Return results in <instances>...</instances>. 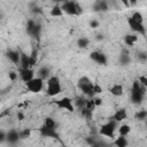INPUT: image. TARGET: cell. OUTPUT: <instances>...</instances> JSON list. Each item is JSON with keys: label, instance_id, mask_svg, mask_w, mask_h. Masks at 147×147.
Instances as JSON below:
<instances>
[{"label": "cell", "instance_id": "cell-4", "mask_svg": "<svg viewBox=\"0 0 147 147\" xmlns=\"http://www.w3.org/2000/svg\"><path fill=\"white\" fill-rule=\"evenodd\" d=\"M117 121H115L114 118H110L107 123L102 124L99 129V133L101 136H105L107 138H114L115 134V130L117 129Z\"/></svg>", "mask_w": 147, "mask_h": 147}, {"label": "cell", "instance_id": "cell-27", "mask_svg": "<svg viewBox=\"0 0 147 147\" xmlns=\"http://www.w3.org/2000/svg\"><path fill=\"white\" fill-rule=\"evenodd\" d=\"M92 113H93V110H90V109H87L86 107H84V108L80 109L82 116H83L84 118H86V119H91V118H92Z\"/></svg>", "mask_w": 147, "mask_h": 147}, {"label": "cell", "instance_id": "cell-25", "mask_svg": "<svg viewBox=\"0 0 147 147\" xmlns=\"http://www.w3.org/2000/svg\"><path fill=\"white\" fill-rule=\"evenodd\" d=\"M44 125L47 126V127H51V129H56V127H57L56 122H55L52 117H46V118L44 119Z\"/></svg>", "mask_w": 147, "mask_h": 147}, {"label": "cell", "instance_id": "cell-2", "mask_svg": "<svg viewBox=\"0 0 147 147\" xmlns=\"http://www.w3.org/2000/svg\"><path fill=\"white\" fill-rule=\"evenodd\" d=\"M61 82L59 79V77L56 76H51L49 78H47L46 82V93L48 96H55L57 94L61 93Z\"/></svg>", "mask_w": 147, "mask_h": 147}, {"label": "cell", "instance_id": "cell-37", "mask_svg": "<svg viewBox=\"0 0 147 147\" xmlns=\"http://www.w3.org/2000/svg\"><path fill=\"white\" fill-rule=\"evenodd\" d=\"M138 57L140 59V60H147V54H145V53H140L139 55H138Z\"/></svg>", "mask_w": 147, "mask_h": 147}, {"label": "cell", "instance_id": "cell-29", "mask_svg": "<svg viewBox=\"0 0 147 147\" xmlns=\"http://www.w3.org/2000/svg\"><path fill=\"white\" fill-rule=\"evenodd\" d=\"M85 107H86L87 109H90V110H94V108L96 107V106H95V102H94V98H88V99L86 100Z\"/></svg>", "mask_w": 147, "mask_h": 147}, {"label": "cell", "instance_id": "cell-24", "mask_svg": "<svg viewBox=\"0 0 147 147\" xmlns=\"http://www.w3.org/2000/svg\"><path fill=\"white\" fill-rule=\"evenodd\" d=\"M88 45H90V39L86 37H82L77 40V46L79 48H86Z\"/></svg>", "mask_w": 147, "mask_h": 147}, {"label": "cell", "instance_id": "cell-39", "mask_svg": "<svg viewBox=\"0 0 147 147\" xmlns=\"http://www.w3.org/2000/svg\"><path fill=\"white\" fill-rule=\"evenodd\" d=\"M125 6H129V0H121Z\"/></svg>", "mask_w": 147, "mask_h": 147}, {"label": "cell", "instance_id": "cell-33", "mask_svg": "<svg viewBox=\"0 0 147 147\" xmlns=\"http://www.w3.org/2000/svg\"><path fill=\"white\" fill-rule=\"evenodd\" d=\"M138 80L140 82V84H142L144 86L147 87V76H140V77L138 78Z\"/></svg>", "mask_w": 147, "mask_h": 147}, {"label": "cell", "instance_id": "cell-12", "mask_svg": "<svg viewBox=\"0 0 147 147\" xmlns=\"http://www.w3.org/2000/svg\"><path fill=\"white\" fill-rule=\"evenodd\" d=\"M21 139V134H20V131L15 130V129H11L7 132V137H6V140L10 144V145H15L16 142H18V140Z\"/></svg>", "mask_w": 147, "mask_h": 147}, {"label": "cell", "instance_id": "cell-16", "mask_svg": "<svg viewBox=\"0 0 147 147\" xmlns=\"http://www.w3.org/2000/svg\"><path fill=\"white\" fill-rule=\"evenodd\" d=\"M126 117H127L126 109H125V108H119V109H117V110L115 111V114L113 115V117H111V118H114L115 121H117V122L119 123V122H122V121L126 119Z\"/></svg>", "mask_w": 147, "mask_h": 147}, {"label": "cell", "instance_id": "cell-28", "mask_svg": "<svg viewBox=\"0 0 147 147\" xmlns=\"http://www.w3.org/2000/svg\"><path fill=\"white\" fill-rule=\"evenodd\" d=\"M131 17H132L134 21H137V22L144 23V16H142V14H141L140 11H134V13L131 15Z\"/></svg>", "mask_w": 147, "mask_h": 147}, {"label": "cell", "instance_id": "cell-26", "mask_svg": "<svg viewBox=\"0 0 147 147\" xmlns=\"http://www.w3.org/2000/svg\"><path fill=\"white\" fill-rule=\"evenodd\" d=\"M134 118L137 121H145L147 118V110H139L136 113Z\"/></svg>", "mask_w": 147, "mask_h": 147}, {"label": "cell", "instance_id": "cell-6", "mask_svg": "<svg viewBox=\"0 0 147 147\" xmlns=\"http://www.w3.org/2000/svg\"><path fill=\"white\" fill-rule=\"evenodd\" d=\"M44 80L45 79H42L41 77H38V76L34 77V78H32L31 80H29L28 83H25L28 91H30L31 93H38V92H40L42 90V87H44Z\"/></svg>", "mask_w": 147, "mask_h": 147}, {"label": "cell", "instance_id": "cell-41", "mask_svg": "<svg viewBox=\"0 0 147 147\" xmlns=\"http://www.w3.org/2000/svg\"><path fill=\"white\" fill-rule=\"evenodd\" d=\"M52 1H55V2H61V1H62V2H63V1H65V0H52Z\"/></svg>", "mask_w": 147, "mask_h": 147}, {"label": "cell", "instance_id": "cell-11", "mask_svg": "<svg viewBox=\"0 0 147 147\" xmlns=\"http://www.w3.org/2000/svg\"><path fill=\"white\" fill-rule=\"evenodd\" d=\"M40 134L44 137V138H54V139H59V134L56 132V129H51V127H47L45 125H42L40 127Z\"/></svg>", "mask_w": 147, "mask_h": 147}, {"label": "cell", "instance_id": "cell-35", "mask_svg": "<svg viewBox=\"0 0 147 147\" xmlns=\"http://www.w3.org/2000/svg\"><path fill=\"white\" fill-rule=\"evenodd\" d=\"M93 98H94V102H95V106L96 107H99V106L102 105V99L101 98H99V96H93Z\"/></svg>", "mask_w": 147, "mask_h": 147}, {"label": "cell", "instance_id": "cell-23", "mask_svg": "<svg viewBox=\"0 0 147 147\" xmlns=\"http://www.w3.org/2000/svg\"><path fill=\"white\" fill-rule=\"evenodd\" d=\"M130 132H131L130 125H127V124L119 125V127H118V133H119V136H125V137H126Z\"/></svg>", "mask_w": 147, "mask_h": 147}, {"label": "cell", "instance_id": "cell-20", "mask_svg": "<svg viewBox=\"0 0 147 147\" xmlns=\"http://www.w3.org/2000/svg\"><path fill=\"white\" fill-rule=\"evenodd\" d=\"M49 14H51V16H53V17H61V16L63 15V10H62L61 5H55L54 7H52Z\"/></svg>", "mask_w": 147, "mask_h": 147}, {"label": "cell", "instance_id": "cell-22", "mask_svg": "<svg viewBox=\"0 0 147 147\" xmlns=\"http://www.w3.org/2000/svg\"><path fill=\"white\" fill-rule=\"evenodd\" d=\"M38 77H41L42 79L49 78V68H47V67H41V68L38 70Z\"/></svg>", "mask_w": 147, "mask_h": 147}, {"label": "cell", "instance_id": "cell-34", "mask_svg": "<svg viewBox=\"0 0 147 147\" xmlns=\"http://www.w3.org/2000/svg\"><path fill=\"white\" fill-rule=\"evenodd\" d=\"M94 93H95V94L102 93V87H101L100 85H98V84H94Z\"/></svg>", "mask_w": 147, "mask_h": 147}, {"label": "cell", "instance_id": "cell-13", "mask_svg": "<svg viewBox=\"0 0 147 147\" xmlns=\"http://www.w3.org/2000/svg\"><path fill=\"white\" fill-rule=\"evenodd\" d=\"M7 57L9 59V61H11L14 64H20L21 61V52L18 51H14V49H9L7 52Z\"/></svg>", "mask_w": 147, "mask_h": 147}, {"label": "cell", "instance_id": "cell-21", "mask_svg": "<svg viewBox=\"0 0 147 147\" xmlns=\"http://www.w3.org/2000/svg\"><path fill=\"white\" fill-rule=\"evenodd\" d=\"M86 98H84L83 95L82 96H76L75 99H74V105L78 108V109H82V108H84L85 107V105H86Z\"/></svg>", "mask_w": 147, "mask_h": 147}, {"label": "cell", "instance_id": "cell-19", "mask_svg": "<svg viewBox=\"0 0 147 147\" xmlns=\"http://www.w3.org/2000/svg\"><path fill=\"white\" fill-rule=\"evenodd\" d=\"M113 145H115V146H117V147H126V146L129 145V141L126 140L125 136H118V137L114 140Z\"/></svg>", "mask_w": 147, "mask_h": 147}, {"label": "cell", "instance_id": "cell-14", "mask_svg": "<svg viewBox=\"0 0 147 147\" xmlns=\"http://www.w3.org/2000/svg\"><path fill=\"white\" fill-rule=\"evenodd\" d=\"M93 10L94 11H99V13H103L108 10V5L106 2V0H96L93 5Z\"/></svg>", "mask_w": 147, "mask_h": 147}, {"label": "cell", "instance_id": "cell-5", "mask_svg": "<svg viewBox=\"0 0 147 147\" xmlns=\"http://www.w3.org/2000/svg\"><path fill=\"white\" fill-rule=\"evenodd\" d=\"M61 7H62L63 13H65L68 15H75V16H77V15H80L82 11H83L82 7L77 2H75V1H67L65 0V1L62 2Z\"/></svg>", "mask_w": 147, "mask_h": 147}, {"label": "cell", "instance_id": "cell-15", "mask_svg": "<svg viewBox=\"0 0 147 147\" xmlns=\"http://www.w3.org/2000/svg\"><path fill=\"white\" fill-rule=\"evenodd\" d=\"M138 41V33H127L124 36V42L126 46L132 47Z\"/></svg>", "mask_w": 147, "mask_h": 147}, {"label": "cell", "instance_id": "cell-10", "mask_svg": "<svg viewBox=\"0 0 147 147\" xmlns=\"http://www.w3.org/2000/svg\"><path fill=\"white\" fill-rule=\"evenodd\" d=\"M18 76H20V78H21L24 83H28L29 80H31L32 78H34V71H33L31 68H28V69L20 68V70H18Z\"/></svg>", "mask_w": 147, "mask_h": 147}, {"label": "cell", "instance_id": "cell-17", "mask_svg": "<svg viewBox=\"0 0 147 147\" xmlns=\"http://www.w3.org/2000/svg\"><path fill=\"white\" fill-rule=\"evenodd\" d=\"M109 92L114 95V96H121L124 93V87L122 84H114L109 87Z\"/></svg>", "mask_w": 147, "mask_h": 147}, {"label": "cell", "instance_id": "cell-7", "mask_svg": "<svg viewBox=\"0 0 147 147\" xmlns=\"http://www.w3.org/2000/svg\"><path fill=\"white\" fill-rule=\"evenodd\" d=\"M54 103L59 109H64V110H68L70 113H72L75 110L74 100L71 98H69V96H64V98H61L59 100H55Z\"/></svg>", "mask_w": 147, "mask_h": 147}, {"label": "cell", "instance_id": "cell-42", "mask_svg": "<svg viewBox=\"0 0 147 147\" xmlns=\"http://www.w3.org/2000/svg\"><path fill=\"white\" fill-rule=\"evenodd\" d=\"M145 122H146V126H147V118H146V119H145Z\"/></svg>", "mask_w": 147, "mask_h": 147}, {"label": "cell", "instance_id": "cell-31", "mask_svg": "<svg viewBox=\"0 0 147 147\" xmlns=\"http://www.w3.org/2000/svg\"><path fill=\"white\" fill-rule=\"evenodd\" d=\"M20 134H21V139H26L30 137L31 134V130L30 129H25L23 131H20Z\"/></svg>", "mask_w": 147, "mask_h": 147}, {"label": "cell", "instance_id": "cell-38", "mask_svg": "<svg viewBox=\"0 0 147 147\" xmlns=\"http://www.w3.org/2000/svg\"><path fill=\"white\" fill-rule=\"evenodd\" d=\"M17 118H18V121H23L24 119V114L22 111H18L17 113Z\"/></svg>", "mask_w": 147, "mask_h": 147}, {"label": "cell", "instance_id": "cell-3", "mask_svg": "<svg viewBox=\"0 0 147 147\" xmlns=\"http://www.w3.org/2000/svg\"><path fill=\"white\" fill-rule=\"evenodd\" d=\"M78 88L80 90V92L87 96V98H93L95 95L94 93V83H92L86 76H83L78 79Z\"/></svg>", "mask_w": 147, "mask_h": 147}, {"label": "cell", "instance_id": "cell-9", "mask_svg": "<svg viewBox=\"0 0 147 147\" xmlns=\"http://www.w3.org/2000/svg\"><path fill=\"white\" fill-rule=\"evenodd\" d=\"M90 59H91L92 61H94L95 63H98V64H101V65L107 64V56H106V54H103L102 52H99V51H93V52H91Z\"/></svg>", "mask_w": 147, "mask_h": 147}, {"label": "cell", "instance_id": "cell-30", "mask_svg": "<svg viewBox=\"0 0 147 147\" xmlns=\"http://www.w3.org/2000/svg\"><path fill=\"white\" fill-rule=\"evenodd\" d=\"M119 61H121V63L124 65V64H127L129 62H130V56H129V54H126V53H123V54H121V56H119Z\"/></svg>", "mask_w": 147, "mask_h": 147}, {"label": "cell", "instance_id": "cell-1", "mask_svg": "<svg viewBox=\"0 0 147 147\" xmlns=\"http://www.w3.org/2000/svg\"><path fill=\"white\" fill-rule=\"evenodd\" d=\"M145 91L146 86L140 84L139 80H134L132 83V88H131V101L133 105H140L144 100L145 96Z\"/></svg>", "mask_w": 147, "mask_h": 147}, {"label": "cell", "instance_id": "cell-32", "mask_svg": "<svg viewBox=\"0 0 147 147\" xmlns=\"http://www.w3.org/2000/svg\"><path fill=\"white\" fill-rule=\"evenodd\" d=\"M8 77H9V79L10 80H16L17 79V77H18V72H15V71H9V74H8Z\"/></svg>", "mask_w": 147, "mask_h": 147}, {"label": "cell", "instance_id": "cell-8", "mask_svg": "<svg viewBox=\"0 0 147 147\" xmlns=\"http://www.w3.org/2000/svg\"><path fill=\"white\" fill-rule=\"evenodd\" d=\"M127 24H129V26L131 28V30H132L134 33L142 34V36H145V34H146V28H145L144 23L137 22V21H134V20L130 16V17L127 18Z\"/></svg>", "mask_w": 147, "mask_h": 147}, {"label": "cell", "instance_id": "cell-36", "mask_svg": "<svg viewBox=\"0 0 147 147\" xmlns=\"http://www.w3.org/2000/svg\"><path fill=\"white\" fill-rule=\"evenodd\" d=\"M98 26H99V22H98V21H92V22H91V28L95 29V28H98Z\"/></svg>", "mask_w": 147, "mask_h": 147}, {"label": "cell", "instance_id": "cell-18", "mask_svg": "<svg viewBox=\"0 0 147 147\" xmlns=\"http://www.w3.org/2000/svg\"><path fill=\"white\" fill-rule=\"evenodd\" d=\"M20 68H24V69H28V68H31L30 65V55L21 52V61H20Z\"/></svg>", "mask_w": 147, "mask_h": 147}, {"label": "cell", "instance_id": "cell-40", "mask_svg": "<svg viewBox=\"0 0 147 147\" xmlns=\"http://www.w3.org/2000/svg\"><path fill=\"white\" fill-rule=\"evenodd\" d=\"M137 1H138V0H129V2H130L131 5H134V3L137 2Z\"/></svg>", "mask_w": 147, "mask_h": 147}]
</instances>
